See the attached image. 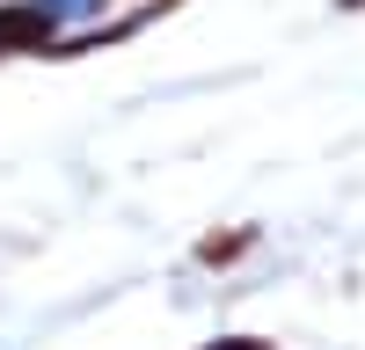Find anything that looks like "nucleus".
Listing matches in <instances>:
<instances>
[{"mask_svg":"<svg viewBox=\"0 0 365 350\" xmlns=\"http://www.w3.org/2000/svg\"><path fill=\"white\" fill-rule=\"evenodd\" d=\"M44 37H51L44 8H0V51H8V44H44Z\"/></svg>","mask_w":365,"mask_h":350,"instance_id":"f257e3e1","label":"nucleus"},{"mask_svg":"<svg viewBox=\"0 0 365 350\" xmlns=\"http://www.w3.org/2000/svg\"><path fill=\"white\" fill-rule=\"evenodd\" d=\"M220 350H263V343H220Z\"/></svg>","mask_w":365,"mask_h":350,"instance_id":"f03ea898","label":"nucleus"},{"mask_svg":"<svg viewBox=\"0 0 365 350\" xmlns=\"http://www.w3.org/2000/svg\"><path fill=\"white\" fill-rule=\"evenodd\" d=\"M344 8H358V0H344Z\"/></svg>","mask_w":365,"mask_h":350,"instance_id":"7ed1b4c3","label":"nucleus"}]
</instances>
